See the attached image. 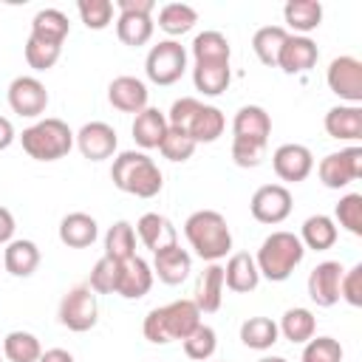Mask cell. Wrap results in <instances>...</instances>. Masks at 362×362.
<instances>
[{"label":"cell","instance_id":"bcb514c9","mask_svg":"<svg viewBox=\"0 0 362 362\" xmlns=\"http://www.w3.org/2000/svg\"><path fill=\"white\" fill-rule=\"evenodd\" d=\"M59 54H62V45H51V42L34 40V37H28V42H25V62H28V68H34V71H48V68H54L57 59H59Z\"/></svg>","mask_w":362,"mask_h":362},{"label":"cell","instance_id":"681fc988","mask_svg":"<svg viewBox=\"0 0 362 362\" xmlns=\"http://www.w3.org/2000/svg\"><path fill=\"white\" fill-rule=\"evenodd\" d=\"M266 158V147L263 144H252V141H240L232 139V161L238 167H257Z\"/></svg>","mask_w":362,"mask_h":362},{"label":"cell","instance_id":"9c48e42d","mask_svg":"<svg viewBox=\"0 0 362 362\" xmlns=\"http://www.w3.org/2000/svg\"><path fill=\"white\" fill-rule=\"evenodd\" d=\"M291 206H294L291 192H288V187H283V184H263V187L255 189V195H252V201H249L252 218H255L257 223H269V226L283 223V221L291 215Z\"/></svg>","mask_w":362,"mask_h":362},{"label":"cell","instance_id":"5b68a950","mask_svg":"<svg viewBox=\"0 0 362 362\" xmlns=\"http://www.w3.org/2000/svg\"><path fill=\"white\" fill-rule=\"evenodd\" d=\"M20 144L34 161H59L74 147V130L62 119H40L23 130Z\"/></svg>","mask_w":362,"mask_h":362},{"label":"cell","instance_id":"8fae6325","mask_svg":"<svg viewBox=\"0 0 362 362\" xmlns=\"http://www.w3.org/2000/svg\"><path fill=\"white\" fill-rule=\"evenodd\" d=\"M6 96L8 107L23 119H37L48 107V90L37 76H14Z\"/></svg>","mask_w":362,"mask_h":362},{"label":"cell","instance_id":"e0dca14e","mask_svg":"<svg viewBox=\"0 0 362 362\" xmlns=\"http://www.w3.org/2000/svg\"><path fill=\"white\" fill-rule=\"evenodd\" d=\"M192 272V255L181 249L178 243H170L158 252H153V277H158L167 286H178Z\"/></svg>","mask_w":362,"mask_h":362},{"label":"cell","instance_id":"4316f807","mask_svg":"<svg viewBox=\"0 0 362 362\" xmlns=\"http://www.w3.org/2000/svg\"><path fill=\"white\" fill-rule=\"evenodd\" d=\"M283 20L294 34L305 37L322 23V3L320 0H288L283 6Z\"/></svg>","mask_w":362,"mask_h":362},{"label":"cell","instance_id":"ab89813d","mask_svg":"<svg viewBox=\"0 0 362 362\" xmlns=\"http://www.w3.org/2000/svg\"><path fill=\"white\" fill-rule=\"evenodd\" d=\"M119 274H122V263L102 255L93 269H90V277H88V286L93 294H116V286H119Z\"/></svg>","mask_w":362,"mask_h":362},{"label":"cell","instance_id":"603a6c76","mask_svg":"<svg viewBox=\"0 0 362 362\" xmlns=\"http://www.w3.org/2000/svg\"><path fill=\"white\" fill-rule=\"evenodd\" d=\"M167 113H161L158 107H144L141 113H136L133 119V141L141 147V150H156L167 133Z\"/></svg>","mask_w":362,"mask_h":362},{"label":"cell","instance_id":"11a10c76","mask_svg":"<svg viewBox=\"0 0 362 362\" xmlns=\"http://www.w3.org/2000/svg\"><path fill=\"white\" fill-rule=\"evenodd\" d=\"M257 362H288V359H283V356H263V359H257Z\"/></svg>","mask_w":362,"mask_h":362},{"label":"cell","instance_id":"836d02e7","mask_svg":"<svg viewBox=\"0 0 362 362\" xmlns=\"http://www.w3.org/2000/svg\"><path fill=\"white\" fill-rule=\"evenodd\" d=\"M280 334L291 342V345H305L311 337H314V331H317V320H314V314L308 311V308H288L286 314H283V320H280Z\"/></svg>","mask_w":362,"mask_h":362},{"label":"cell","instance_id":"30bf717a","mask_svg":"<svg viewBox=\"0 0 362 362\" xmlns=\"http://www.w3.org/2000/svg\"><path fill=\"white\" fill-rule=\"evenodd\" d=\"M325 82H328L331 93H337L348 105H359L362 102V62L356 57H351V54L334 57L331 65H328Z\"/></svg>","mask_w":362,"mask_h":362},{"label":"cell","instance_id":"60d3db41","mask_svg":"<svg viewBox=\"0 0 362 362\" xmlns=\"http://www.w3.org/2000/svg\"><path fill=\"white\" fill-rule=\"evenodd\" d=\"M181 345H184V354H187L189 359L204 362V359H209V356L215 354V348H218V334H215L212 325H204V322H201L187 339H181Z\"/></svg>","mask_w":362,"mask_h":362},{"label":"cell","instance_id":"277c9868","mask_svg":"<svg viewBox=\"0 0 362 362\" xmlns=\"http://www.w3.org/2000/svg\"><path fill=\"white\" fill-rule=\"evenodd\" d=\"M303 257H305V246L300 243V238L294 232L280 229V232H272L269 238H263V243L255 255V263H257L260 277H266L272 283H283L303 263Z\"/></svg>","mask_w":362,"mask_h":362},{"label":"cell","instance_id":"44dd1931","mask_svg":"<svg viewBox=\"0 0 362 362\" xmlns=\"http://www.w3.org/2000/svg\"><path fill=\"white\" fill-rule=\"evenodd\" d=\"M325 133L337 141H359L362 139V107L359 105H337L325 113Z\"/></svg>","mask_w":362,"mask_h":362},{"label":"cell","instance_id":"5bb4252c","mask_svg":"<svg viewBox=\"0 0 362 362\" xmlns=\"http://www.w3.org/2000/svg\"><path fill=\"white\" fill-rule=\"evenodd\" d=\"M342 263L339 260H322L308 274V297L320 308H331L339 303V280H342Z\"/></svg>","mask_w":362,"mask_h":362},{"label":"cell","instance_id":"74e56055","mask_svg":"<svg viewBox=\"0 0 362 362\" xmlns=\"http://www.w3.org/2000/svg\"><path fill=\"white\" fill-rule=\"evenodd\" d=\"M3 356L8 362H37L42 356V345L31 331H8L3 339Z\"/></svg>","mask_w":362,"mask_h":362},{"label":"cell","instance_id":"d6a6232c","mask_svg":"<svg viewBox=\"0 0 362 362\" xmlns=\"http://www.w3.org/2000/svg\"><path fill=\"white\" fill-rule=\"evenodd\" d=\"M153 31H156V23L147 14H119L116 17V37L130 48L147 45Z\"/></svg>","mask_w":362,"mask_h":362},{"label":"cell","instance_id":"f6af8a7d","mask_svg":"<svg viewBox=\"0 0 362 362\" xmlns=\"http://www.w3.org/2000/svg\"><path fill=\"white\" fill-rule=\"evenodd\" d=\"M300 362H342V345L334 337H311Z\"/></svg>","mask_w":362,"mask_h":362},{"label":"cell","instance_id":"8992f818","mask_svg":"<svg viewBox=\"0 0 362 362\" xmlns=\"http://www.w3.org/2000/svg\"><path fill=\"white\" fill-rule=\"evenodd\" d=\"M187 71V48L178 40H161L147 51L144 74L156 85H173Z\"/></svg>","mask_w":362,"mask_h":362},{"label":"cell","instance_id":"7bdbcfd3","mask_svg":"<svg viewBox=\"0 0 362 362\" xmlns=\"http://www.w3.org/2000/svg\"><path fill=\"white\" fill-rule=\"evenodd\" d=\"M76 11H79L85 28H90V31H102L113 20V3L110 0H79Z\"/></svg>","mask_w":362,"mask_h":362},{"label":"cell","instance_id":"52a82bcc","mask_svg":"<svg viewBox=\"0 0 362 362\" xmlns=\"http://www.w3.org/2000/svg\"><path fill=\"white\" fill-rule=\"evenodd\" d=\"M59 322L68 331H90L99 320V303L96 294L90 291V286H74L62 300H59Z\"/></svg>","mask_w":362,"mask_h":362},{"label":"cell","instance_id":"f5cc1de1","mask_svg":"<svg viewBox=\"0 0 362 362\" xmlns=\"http://www.w3.org/2000/svg\"><path fill=\"white\" fill-rule=\"evenodd\" d=\"M37 362H74V356L65 348H48V351H42V356Z\"/></svg>","mask_w":362,"mask_h":362},{"label":"cell","instance_id":"3957f363","mask_svg":"<svg viewBox=\"0 0 362 362\" xmlns=\"http://www.w3.org/2000/svg\"><path fill=\"white\" fill-rule=\"evenodd\" d=\"M201 325V311L192 300H173L167 305L153 308L144 317V339L153 345H167L173 339H187Z\"/></svg>","mask_w":362,"mask_h":362},{"label":"cell","instance_id":"1f68e13d","mask_svg":"<svg viewBox=\"0 0 362 362\" xmlns=\"http://www.w3.org/2000/svg\"><path fill=\"white\" fill-rule=\"evenodd\" d=\"M280 339V328L272 317H249L240 325V342L252 351H269Z\"/></svg>","mask_w":362,"mask_h":362},{"label":"cell","instance_id":"4fadbf2b","mask_svg":"<svg viewBox=\"0 0 362 362\" xmlns=\"http://www.w3.org/2000/svg\"><path fill=\"white\" fill-rule=\"evenodd\" d=\"M74 141L79 147V153L88 158V161H105L116 153L119 147V139H116V130L107 124V122H88L79 127V133H74Z\"/></svg>","mask_w":362,"mask_h":362},{"label":"cell","instance_id":"cb8c5ba5","mask_svg":"<svg viewBox=\"0 0 362 362\" xmlns=\"http://www.w3.org/2000/svg\"><path fill=\"white\" fill-rule=\"evenodd\" d=\"M96 235H99V223L88 212H68L59 221V240L68 249H85L96 240Z\"/></svg>","mask_w":362,"mask_h":362},{"label":"cell","instance_id":"8d00e7d4","mask_svg":"<svg viewBox=\"0 0 362 362\" xmlns=\"http://www.w3.org/2000/svg\"><path fill=\"white\" fill-rule=\"evenodd\" d=\"M105 255L119 260V263L136 257V229H133V223L116 221L107 229V235H105Z\"/></svg>","mask_w":362,"mask_h":362},{"label":"cell","instance_id":"b9f144b4","mask_svg":"<svg viewBox=\"0 0 362 362\" xmlns=\"http://www.w3.org/2000/svg\"><path fill=\"white\" fill-rule=\"evenodd\" d=\"M195 147H198V144H195L184 130H175V127H167V133H164V139H161V144H158L161 156H164L167 161H175V164L192 158Z\"/></svg>","mask_w":362,"mask_h":362},{"label":"cell","instance_id":"d6986e66","mask_svg":"<svg viewBox=\"0 0 362 362\" xmlns=\"http://www.w3.org/2000/svg\"><path fill=\"white\" fill-rule=\"evenodd\" d=\"M257 283H260V272L255 257L249 252H235L223 266V286L235 294H249L257 288Z\"/></svg>","mask_w":362,"mask_h":362},{"label":"cell","instance_id":"2e32d148","mask_svg":"<svg viewBox=\"0 0 362 362\" xmlns=\"http://www.w3.org/2000/svg\"><path fill=\"white\" fill-rule=\"evenodd\" d=\"M272 136V116L260 105H243L232 119V139L252 141V144H269Z\"/></svg>","mask_w":362,"mask_h":362},{"label":"cell","instance_id":"816d5d0a","mask_svg":"<svg viewBox=\"0 0 362 362\" xmlns=\"http://www.w3.org/2000/svg\"><path fill=\"white\" fill-rule=\"evenodd\" d=\"M14 215L6 209V206H0V246H6V243H11L14 240Z\"/></svg>","mask_w":362,"mask_h":362},{"label":"cell","instance_id":"7dc6e473","mask_svg":"<svg viewBox=\"0 0 362 362\" xmlns=\"http://www.w3.org/2000/svg\"><path fill=\"white\" fill-rule=\"evenodd\" d=\"M201 107H204V102H198L195 96H181V99L173 102V107H170V113H167V124L187 133L189 124H192V119H195V113H198Z\"/></svg>","mask_w":362,"mask_h":362},{"label":"cell","instance_id":"c3c4849f","mask_svg":"<svg viewBox=\"0 0 362 362\" xmlns=\"http://www.w3.org/2000/svg\"><path fill=\"white\" fill-rule=\"evenodd\" d=\"M339 300H345L348 305L359 308L362 305V263L351 266L348 272H342L339 280Z\"/></svg>","mask_w":362,"mask_h":362},{"label":"cell","instance_id":"ac0fdd59","mask_svg":"<svg viewBox=\"0 0 362 362\" xmlns=\"http://www.w3.org/2000/svg\"><path fill=\"white\" fill-rule=\"evenodd\" d=\"M147 96H150L147 85L141 79H136V76H127V74L116 76L107 85V102L122 113H133V116L141 113L147 107Z\"/></svg>","mask_w":362,"mask_h":362},{"label":"cell","instance_id":"f35d334b","mask_svg":"<svg viewBox=\"0 0 362 362\" xmlns=\"http://www.w3.org/2000/svg\"><path fill=\"white\" fill-rule=\"evenodd\" d=\"M192 57L195 62H229L232 48L221 31H201L192 40Z\"/></svg>","mask_w":362,"mask_h":362},{"label":"cell","instance_id":"f1b7e54d","mask_svg":"<svg viewBox=\"0 0 362 362\" xmlns=\"http://www.w3.org/2000/svg\"><path fill=\"white\" fill-rule=\"evenodd\" d=\"M68 31H71V23L59 8H40L31 20V37L51 45H62Z\"/></svg>","mask_w":362,"mask_h":362},{"label":"cell","instance_id":"4dcf8cb0","mask_svg":"<svg viewBox=\"0 0 362 362\" xmlns=\"http://www.w3.org/2000/svg\"><path fill=\"white\" fill-rule=\"evenodd\" d=\"M223 127H226V116L221 113V107L204 105V107L195 113V119H192L187 136H189L195 144H212V141H218V139L223 136Z\"/></svg>","mask_w":362,"mask_h":362},{"label":"cell","instance_id":"484cf974","mask_svg":"<svg viewBox=\"0 0 362 362\" xmlns=\"http://www.w3.org/2000/svg\"><path fill=\"white\" fill-rule=\"evenodd\" d=\"M136 235L141 238V243L150 249V252H158L170 243H178V232L175 226L158 215V212H144L139 221H136Z\"/></svg>","mask_w":362,"mask_h":362},{"label":"cell","instance_id":"9a60e30c","mask_svg":"<svg viewBox=\"0 0 362 362\" xmlns=\"http://www.w3.org/2000/svg\"><path fill=\"white\" fill-rule=\"evenodd\" d=\"M317 59H320V48H317V42L311 37L288 34L286 42H283V48H280V54H277V68L283 74L294 76V74L311 71L317 65Z\"/></svg>","mask_w":362,"mask_h":362},{"label":"cell","instance_id":"ffe728a7","mask_svg":"<svg viewBox=\"0 0 362 362\" xmlns=\"http://www.w3.org/2000/svg\"><path fill=\"white\" fill-rule=\"evenodd\" d=\"M153 288V266L144 257H130L122 263V274H119V286L116 294L124 300H139Z\"/></svg>","mask_w":362,"mask_h":362},{"label":"cell","instance_id":"83f0119b","mask_svg":"<svg viewBox=\"0 0 362 362\" xmlns=\"http://www.w3.org/2000/svg\"><path fill=\"white\" fill-rule=\"evenodd\" d=\"M300 243L305 246V249H314V252H325V249H331L334 243H337V238H339V229H337V223H334V218H328V215H311V218H305L303 221V226H300Z\"/></svg>","mask_w":362,"mask_h":362},{"label":"cell","instance_id":"f907efd6","mask_svg":"<svg viewBox=\"0 0 362 362\" xmlns=\"http://www.w3.org/2000/svg\"><path fill=\"white\" fill-rule=\"evenodd\" d=\"M116 8L119 14H153L156 3L153 0H116Z\"/></svg>","mask_w":362,"mask_h":362},{"label":"cell","instance_id":"ba28073f","mask_svg":"<svg viewBox=\"0 0 362 362\" xmlns=\"http://www.w3.org/2000/svg\"><path fill=\"white\" fill-rule=\"evenodd\" d=\"M317 173H320L322 187H328V189L348 187L351 181L362 178V147L359 144H351V147H345L339 153H328L320 161Z\"/></svg>","mask_w":362,"mask_h":362},{"label":"cell","instance_id":"db71d44e","mask_svg":"<svg viewBox=\"0 0 362 362\" xmlns=\"http://www.w3.org/2000/svg\"><path fill=\"white\" fill-rule=\"evenodd\" d=\"M14 139H17V136H14V124H11L6 116H0V150L11 147Z\"/></svg>","mask_w":362,"mask_h":362},{"label":"cell","instance_id":"7a4b0ae2","mask_svg":"<svg viewBox=\"0 0 362 362\" xmlns=\"http://www.w3.org/2000/svg\"><path fill=\"white\" fill-rule=\"evenodd\" d=\"M184 238L192 246V252L201 260L218 263L232 249V232L221 212L215 209H198L184 221Z\"/></svg>","mask_w":362,"mask_h":362},{"label":"cell","instance_id":"e575fe53","mask_svg":"<svg viewBox=\"0 0 362 362\" xmlns=\"http://www.w3.org/2000/svg\"><path fill=\"white\" fill-rule=\"evenodd\" d=\"M195 23H198V11L187 3H167L158 8V28L170 37H181L192 31Z\"/></svg>","mask_w":362,"mask_h":362},{"label":"cell","instance_id":"f546056e","mask_svg":"<svg viewBox=\"0 0 362 362\" xmlns=\"http://www.w3.org/2000/svg\"><path fill=\"white\" fill-rule=\"evenodd\" d=\"M192 82L204 96H221L232 82V68L229 62H195Z\"/></svg>","mask_w":362,"mask_h":362},{"label":"cell","instance_id":"d590c367","mask_svg":"<svg viewBox=\"0 0 362 362\" xmlns=\"http://www.w3.org/2000/svg\"><path fill=\"white\" fill-rule=\"evenodd\" d=\"M286 37H288V31H286L283 25H263V28H257L255 37H252V51H255V57H257L263 65L277 68V54H280Z\"/></svg>","mask_w":362,"mask_h":362},{"label":"cell","instance_id":"d4e9b609","mask_svg":"<svg viewBox=\"0 0 362 362\" xmlns=\"http://www.w3.org/2000/svg\"><path fill=\"white\" fill-rule=\"evenodd\" d=\"M40 266V249L34 240H25V238H17L11 243H6L3 249V269L11 274V277H31Z\"/></svg>","mask_w":362,"mask_h":362},{"label":"cell","instance_id":"ee69618b","mask_svg":"<svg viewBox=\"0 0 362 362\" xmlns=\"http://www.w3.org/2000/svg\"><path fill=\"white\" fill-rule=\"evenodd\" d=\"M334 215L339 221V226H345L351 235H362V195L359 192H348L339 198V204L334 206Z\"/></svg>","mask_w":362,"mask_h":362},{"label":"cell","instance_id":"9f6ffc18","mask_svg":"<svg viewBox=\"0 0 362 362\" xmlns=\"http://www.w3.org/2000/svg\"><path fill=\"white\" fill-rule=\"evenodd\" d=\"M0 362H3V359H0Z\"/></svg>","mask_w":362,"mask_h":362},{"label":"cell","instance_id":"7402d4cb","mask_svg":"<svg viewBox=\"0 0 362 362\" xmlns=\"http://www.w3.org/2000/svg\"><path fill=\"white\" fill-rule=\"evenodd\" d=\"M192 303L198 305L201 314H215V311L221 308V303H223V266L209 263V266L201 272V277H198V283H195V297H192Z\"/></svg>","mask_w":362,"mask_h":362},{"label":"cell","instance_id":"7c38bea8","mask_svg":"<svg viewBox=\"0 0 362 362\" xmlns=\"http://www.w3.org/2000/svg\"><path fill=\"white\" fill-rule=\"evenodd\" d=\"M272 167L277 173L280 181H288V184H300L311 175L314 170V156L305 144H280L274 153H272Z\"/></svg>","mask_w":362,"mask_h":362},{"label":"cell","instance_id":"6da1fadb","mask_svg":"<svg viewBox=\"0 0 362 362\" xmlns=\"http://www.w3.org/2000/svg\"><path fill=\"white\" fill-rule=\"evenodd\" d=\"M110 178H113L116 189H122L127 195H136V198H156L164 187V175H161L158 164L141 150L119 153L113 158Z\"/></svg>","mask_w":362,"mask_h":362}]
</instances>
